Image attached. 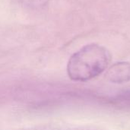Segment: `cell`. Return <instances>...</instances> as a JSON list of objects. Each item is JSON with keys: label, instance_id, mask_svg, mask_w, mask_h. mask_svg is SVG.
I'll use <instances>...</instances> for the list:
<instances>
[{"label": "cell", "instance_id": "cell-1", "mask_svg": "<svg viewBox=\"0 0 130 130\" xmlns=\"http://www.w3.org/2000/svg\"><path fill=\"white\" fill-rule=\"evenodd\" d=\"M110 52L98 43L88 44L69 58L67 73L75 82H88L101 74L108 67L111 61Z\"/></svg>", "mask_w": 130, "mask_h": 130}, {"label": "cell", "instance_id": "cell-2", "mask_svg": "<svg viewBox=\"0 0 130 130\" xmlns=\"http://www.w3.org/2000/svg\"><path fill=\"white\" fill-rule=\"evenodd\" d=\"M106 78L113 84H123L130 81V62H119L107 69Z\"/></svg>", "mask_w": 130, "mask_h": 130}, {"label": "cell", "instance_id": "cell-3", "mask_svg": "<svg viewBox=\"0 0 130 130\" xmlns=\"http://www.w3.org/2000/svg\"><path fill=\"white\" fill-rule=\"evenodd\" d=\"M126 100L128 101H130V94H127V98H126Z\"/></svg>", "mask_w": 130, "mask_h": 130}]
</instances>
